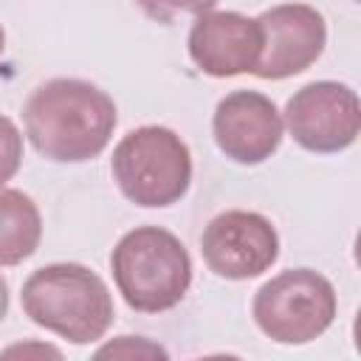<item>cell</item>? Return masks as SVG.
Here are the masks:
<instances>
[{
	"label": "cell",
	"instance_id": "5",
	"mask_svg": "<svg viewBox=\"0 0 361 361\" xmlns=\"http://www.w3.org/2000/svg\"><path fill=\"white\" fill-rule=\"evenodd\" d=\"M336 290L313 268H290L254 293V322L276 344H307L336 319Z\"/></svg>",
	"mask_w": 361,
	"mask_h": 361
},
{
	"label": "cell",
	"instance_id": "8",
	"mask_svg": "<svg viewBox=\"0 0 361 361\" xmlns=\"http://www.w3.org/2000/svg\"><path fill=\"white\" fill-rule=\"evenodd\" d=\"M262 28V51L254 65L259 79H288L307 71L324 51V17L307 3H279L257 17Z\"/></svg>",
	"mask_w": 361,
	"mask_h": 361
},
{
	"label": "cell",
	"instance_id": "2",
	"mask_svg": "<svg viewBox=\"0 0 361 361\" xmlns=\"http://www.w3.org/2000/svg\"><path fill=\"white\" fill-rule=\"evenodd\" d=\"M20 299L34 324L71 344H93L113 324V296L104 279L79 262L37 268L23 282Z\"/></svg>",
	"mask_w": 361,
	"mask_h": 361
},
{
	"label": "cell",
	"instance_id": "15",
	"mask_svg": "<svg viewBox=\"0 0 361 361\" xmlns=\"http://www.w3.org/2000/svg\"><path fill=\"white\" fill-rule=\"evenodd\" d=\"M3 48H6V31H3V25H0V54H3Z\"/></svg>",
	"mask_w": 361,
	"mask_h": 361
},
{
	"label": "cell",
	"instance_id": "13",
	"mask_svg": "<svg viewBox=\"0 0 361 361\" xmlns=\"http://www.w3.org/2000/svg\"><path fill=\"white\" fill-rule=\"evenodd\" d=\"M217 0H138L144 14H149L158 23H172L178 14H203L214 8Z\"/></svg>",
	"mask_w": 361,
	"mask_h": 361
},
{
	"label": "cell",
	"instance_id": "1",
	"mask_svg": "<svg viewBox=\"0 0 361 361\" xmlns=\"http://www.w3.org/2000/svg\"><path fill=\"white\" fill-rule=\"evenodd\" d=\"M116 121V104L102 87L68 76L34 87L23 107L31 147L59 164L96 158L110 144Z\"/></svg>",
	"mask_w": 361,
	"mask_h": 361
},
{
	"label": "cell",
	"instance_id": "7",
	"mask_svg": "<svg viewBox=\"0 0 361 361\" xmlns=\"http://www.w3.org/2000/svg\"><path fill=\"white\" fill-rule=\"evenodd\" d=\"M200 251L223 279H254L265 274L279 257V234L259 212L228 209L209 220L200 237Z\"/></svg>",
	"mask_w": 361,
	"mask_h": 361
},
{
	"label": "cell",
	"instance_id": "4",
	"mask_svg": "<svg viewBox=\"0 0 361 361\" xmlns=\"http://www.w3.org/2000/svg\"><path fill=\"white\" fill-rule=\"evenodd\" d=\"M110 169L121 195L144 209L178 203L192 183V155L186 141L161 124L130 130L116 144Z\"/></svg>",
	"mask_w": 361,
	"mask_h": 361
},
{
	"label": "cell",
	"instance_id": "14",
	"mask_svg": "<svg viewBox=\"0 0 361 361\" xmlns=\"http://www.w3.org/2000/svg\"><path fill=\"white\" fill-rule=\"evenodd\" d=\"M6 310H8V285H6V279L0 276V322H3Z\"/></svg>",
	"mask_w": 361,
	"mask_h": 361
},
{
	"label": "cell",
	"instance_id": "3",
	"mask_svg": "<svg viewBox=\"0 0 361 361\" xmlns=\"http://www.w3.org/2000/svg\"><path fill=\"white\" fill-rule=\"evenodd\" d=\"M110 268L118 293L138 313L172 310L192 285L189 251L161 226L127 231L110 254Z\"/></svg>",
	"mask_w": 361,
	"mask_h": 361
},
{
	"label": "cell",
	"instance_id": "12",
	"mask_svg": "<svg viewBox=\"0 0 361 361\" xmlns=\"http://www.w3.org/2000/svg\"><path fill=\"white\" fill-rule=\"evenodd\" d=\"M23 161V135L8 116H0V186L11 180Z\"/></svg>",
	"mask_w": 361,
	"mask_h": 361
},
{
	"label": "cell",
	"instance_id": "10",
	"mask_svg": "<svg viewBox=\"0 0 361 361\" xmlns=\"http://www.w3.org/2000/svg\"><path fill=\"white\" fill-rule=\"evenodd\" d=\"M262 51V28L257 17L240 11H203L189 31V56L192 62L214 76H240L254 73V65Z\"/></svg>",
	"mask_w": 361,
	"mask_h": 361
},
{
	"label": "cell",
	"instance_id": "11",
	"mask_svg": "<svg viewBox=\"0 0 361 361\" xmlns=\"http://www.w3.org/2000/svg\"><path fill=\"white\" fill-rule=\"evenodd\" d=\"M42 240L37 203L20 189H0V265H20Z\"/></svg>",
	"mask_w": 361,
	"mask_h": 361
},
{
	"label": "cell",
	"instance_id": "6",
	"mask_svg": "<svg viewBox=\"0 0 361 361\" xmlns=\"http://www.w3.org/2000/svg\"><path fill=\"white\" fill-rule=\"evenodd\" d=\"M285 127L307 152H341L361 130V104L341 82H310L285 104Z\"/></svg>",
	"mask_w": 361,
	"mask_h": 361
},
{
	"label": "cell",
	"instance_id": "9",
	"mask_svg": "<svg viewBox=\"0 0 361 361\" xmlns=\"http://www.w3.org/2000/svg\"><path fill=\"white\" fill-rule=\"evenodd\" d=\"M212 133L226 158L254 166L279 149L285 121L268 96L257 90H234L217 102Z\"/></svg>",
	"mask_w": 361,
	"mask_h": 361
}]
</instances>
